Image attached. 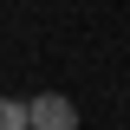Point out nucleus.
Instances as JSON below:
<instances>
[{
    "instance_id": "obj_1",
    "label": "nucleus",
    "mask_w": 130,
    "mask_h": 130,
    "mask_svg": "<svg viewBox=\"0 0 130 130\" xmlns=\"http://www.w3.org/2000/svg\"><path fill=\"white\" fill-rule=\"evenodd\" d=\"M32 130H78V104L59 91H39L32 98Z\"/></svg>"
},
{
    "instance_id": "obj_2",
    "label": "nucleus",
    "mask_w": 130,
    "mask_h": 130,
    "mask_svg": "<svg viewBox=\"0 0 130 130\" xmlns=\"http://www.w3.org/2000/svg\"><path fill=\"white\" fill-rule=\"evenodd\" d=\"M0 130H32V104H20V98H0Z\"/></svg>"
}]
</instances>
